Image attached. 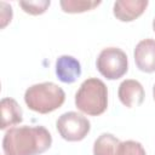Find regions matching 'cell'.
<instances>
[{"label":"cell","instance_id":"cell-15","mask_svg":"<svg viewBox=\"0 0 155 155\" xmlns=\"http://www.w3.org/2000/svg\"><path fill=\"white\" fill-rule=\"evenodd\" d=\"M0 7H1V13H0V18H1V29H4L12 19V7L11 5H8L5 1L0 2Z\"/></svg>","mask_w":155,"mask_h":155},{"label":"cell","instance_id":"cell-8","mask_svg":"<svg viewBox=\"0 0 155 155\" xmlns=\"http://www.w3.org/2000/svg\"><path fill=\"white\" fill-rule=\"evenodd\" d=\"M148 4V0H117L114 2L113 13L120 22H132L144 13Z\"/></svg>","mask_w":155,"mask_h":155},{"label":"cell","instance_id":"cell-12","mask_svg":"<svg viewBox=\"0 0 155 155\" xmlns=\"http://www.w3.org/2000/svg\"><path fill=\"white\" fill-rule=\"evenodd\" d=\"M61 8L65 13H82L91 11L101 5V1L94 0H62L59 1Z\"/></svg>","mask_w":155,"mask_h":155},{"label":"cell","instance_id":"cell-9","mask_svg":"<svg viewBox=\"0 0 155 155\" xmlns=\"http://www.w3.org/2000/svg\"><path fill=\"white\" fill-rule=\"evenodd\" d=\"M54 70L59 81L64 84H73L81 75V64L75 57L63 54L57 58Z\"/></svg>","mask_w":155,"mask_h":155},{"label":"cell","instance_id":"cell-13","mask_svg":"<svg viewBox=\"0 0 155 155\" xmlns=\"http://www.w3.org/2000/svg\"><path fill=\"white\" fill-rule=\"evenodd\" d=\"M113 155H147V153L139 142L125 140L120 142Z\"/></svg>","mask_w":155,"mask_h":155},{"label":"cell","instance_id":"cell-1","mask_svg":"<svg viewBox=\"0 0 155 155\" xmlns=\"http://www.w3.org/2000/svg\"><path fill=\"white\" fill-rule=\"evenodd\" d=\"M52 136L44 126L8 128L2 138L4 155H40L50 149Z\"/></svg>","mask_w":155,"mask_h":155},{"label":"cell","instance_id":"cell-11","mask_svg":"<svg viewBox=\"0 0 155 155\" xmlns=\"http://www.w3.org/2000/svg\"><path fill=\"white\" fill-rule=\"evenodd\" d=\"M120 142L111 133H102L93 143V155H113Z\"/></svg>","mask_w":155,"mask_h":155},{"label":"cell","instance_id":"cell-3","mask_svg":"<svg viewBox=\"0 0 155 155\" xmlns=\"http://www.w3.org/2000/svg\"><path fill=\"white\" fill-rule=\"evenodd\" d=\"M75 105L86 115H102L108 108L107 85L97 78L84 80L75 93Z\"/></svg>","mask_w":155,"mask_h":155},{"label":"cell","instance_id":"cell-7","mask_svg":"<svg viewBox=\"0 0 155 155\" xmlns=\"http://www.w3.org/2000/svg\"><path fill=\"white\" fill-rule=\"evenodd\" d=\"M133 57L137 68L143 73L155 71V40H140L133 51Z\"/></svg>","mask_w":155,"mask_h":155},{"label":"cell","instance_id":"cell-16","mask_svg":"<svg viewBox=\"0 0 155 155\" xmlns=\"http://www.w3.org/2000/svg\"><path fill=\"white\" fill-rule=\"evenodd\" d=\"M153 30L155 31V18H154V21H153Z\"/></svg>","mask_w":155,"mask_h":155},{"label":"cell","instance_id":"cell-14","mask_svg":"<svg viewBox=\"0 0 155 155\" xmlns=\"http://www.w3.org/2000/svg\"><path fill=\"white\" fill-rule=\"evenodd\" d=\"M50 0H36V1H19V6L22 10L31 16H39L47 11L50 7Z\"/></svg>","mask_w":155,"mask_h":155},{"label":"cell","instance_id":"cell-17","mask_svg":"<svg viewBox=\"0 0 155 155\" xmlns=\"http://www.w3.org/2000/svg\"><path fill=\"white\" fill-rule=\"evenodd\" d=\"M153 96H154V99H155V85H154V87H153Z\"/></svg>","mask_w":155,"mask_h":155},{"label":"cell","instance_id":"cell-6","mask_svg":"<svg viewBox=\"0 0 155 155\" xmlns=\"http://www.w3.org/2000/svg\"><path fill=\"white\" fill-rule=\"evenodd\" d=\"M117 96L126 108L139 107L145 97L143 85L134 79H126L119 85Z\"/></svg>","mask_w":155,"mask_h":155},{"label":"cell","instance_id":"cell-5","mask_svg":"<svg viewBox=\"0 0 155 155\" xmlns=\"http://www.w3.org/2000/svg\"><path fill=\"white\" fill-rule=\"evenodd\" d=\"M59 136L67 142L82 140L91 130V124L86 116L76 111H67L56 121Z\"/></svg>","mask_w":155,"mask_h":155},{"label":"cell","instance_id":"cell-10","mask_svg":"<svg viewBox=\"0 0 155 155\" xmlns=\"http://www.w3.org/2000/svg\"><path fill=\"white\" fill-rule=\"evenodd\" d=\"M0 110H1V130L11 128V126L18 125L23 120V111L21 105L17 103L16 99L11 97H5L0 102Z\"/></svg>","mask_w":155,"mask_h":155},{"label":"cell","instance_id":"cell-4","mask_svg":"<svg viewBox=\"0 0 155 155\" xmlns=\"http://www.w3.org/2000/svg\"><path fill=\"white\" fill-rule=\"evenodd\" d=\"M97 70L108 80H117L128 70V59L126 53L119 47L103 48L96 61Z\"/></svg>","mask_w":155,"mask_h":155},{"label":"cell","instance_id":"cell-2","mask_svg":"<svg viewBox=\"0 0 155 155\" xmlns=\"http://www.w3.org/2000/svg\"><path fill=\"white\" fill-rule=\"evenodd\" d=\"M65 92L54 82L46 81L31 85L24 92L27 107L39 114H48L63 105Z\"/></svg>","mask_w":155,"mask_h":155}]
</instances>
